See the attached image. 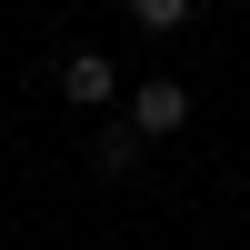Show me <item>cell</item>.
<instances>
[{
	"label": "cell",
	"mask_w": 250,
	"mask_h": 250,
	"mask_svg": "<svg viewBox=\"0 0 250 250\" xmlns=\"http://www.w3.org/2000/svg\"><path fill=\"white\" fill-rule=\"evenodd\" d=\"M180 120H190V90H180V80H140L130 90V130L140 140H170Z\"/></svg>",
	"instance_id": "cell-1"
},
{
	"label": "cell",
	"mask_w": 250,
	"mask_h": 250,
	"mask_svg": "<svg viewBox=\"0 0 250 250\" xmlns=\"http://www.w3.org/2000/svg\"><path fill=\"white\" fill-rule=\"evenodd\" d=\"M60 90H70L80 110H100V100L120 90V70H110V60H100V50H70V60H60Z\"/></svg>",
	"instance_id": "cell-2"
},
{
	"label": "cell",
	"mask_w": 250,
	"mask_h": 250,
	"mask_svg": "<svg viewBox=\"0 0 250 250\" xmlns=\"http://www.w3.org/2000/svg\"><path fill=\"white\" fill-rule=\"evenodd\" d=\"M140 150H150V140H140V130H130V120H110V130H100V140H90V160H100V170H110V180H120V170H130V160H140Z\"/></svg>",
	"instance_id": "cell-3"
},
{
	"label": "cell",
	"mask_w": 250,
	"mask_h": 250,
	"mask_svg": "<svg viewBox=\"0 0 250 250\" xmlns=\"http://www.w3.org/2000/svg\"><path fill=\"white\" fill-rule=\"evenodd\" d=\"M190 10H200V0H130V20H140V30H180Z\"/></svg>",
	"instance_id": "cell-4"
}]
</instances>
